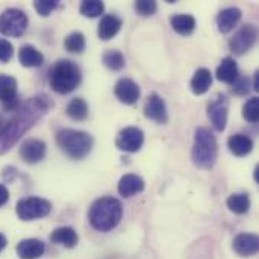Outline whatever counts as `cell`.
<instances>
[{
    "label": "cell",
    "instance_id": "cell-1",
    "mask_svg": "<svg viewBox=\"0 0 259 259\" xmlns=\"http://www.w3.org/2000/svg\"><path fill=\"white\" fill-rule=\"evenodd\" d=\"M50 108H53V102L46 94L33 96L21 103L15 111V115L0 129V155L8 153L14 144L49 112Z\"/></svg>",
    "mask_w": 259,
    "mask_h": 259
},
{
    "label": "cell",
    "instance_id": "cell-2",
    "mask_svg": "<svg viewBox=\"0 0 259 259\" xmlns=\"http://www.w3.org/2000/svg\"><path fill=\"white\" fill-rule=\"evenodd\" d=\"M123 217L121 202L115 197H100L97 199L88 212L90 225L99 232H109L118 226Z\"/></svg>",
    "mask_w": 259,
    "mask_h": 259
},
{
    "label": "cell",
    "instance_id": "cell-3",
    "mask_svg": "<svg viewBox=\"0 0 259 259\" xmlns=\"http://www.w3.org/2000/svg\"><path fill=\"white\" fill-rule=\"evenodd\" d=\"M82 80L80 68L70 59L58 61L50 70V88L58 94H68L74 91Z\"/></svg>",
    "mask_w": 259,
    "mask_h": 259
},
{
    "label": "cell",
    "instance_id": "cell-4",
    "mask_svg": "<svg viewBox=\"0 0 259 259\" xmlns=\"http://www.w3.org/2000/svg\"><path fill=\"white\" fill-rule=\"evenodd\" d=\"M217 155H219V144L212 132H209L206 127L196 129L194 144H193V152H191L193 162L199 168L209 170L214 167L217 161Z\"/></svg>",
    "mask_w": 259,
    "mask_h": 259
},
{
    "label": "cell",
    "instance_id": "cell-5",
    "mask_svg": "<svg viewBox=\"0 0 259 259\" xmlns=\"http://www.w3.org/2000/svg\"><path fill=\"white\" fill-rule=\"evenodd\" d=\"M59 149L73 159H83L93 149V137L83 131L61 129L56 134Z\"/></svg>",
    "mask_w": 259,
    "mask_h": 259
},
{
    "label": "cell",
    "instance_id": "cell-6",
    "mask_svg": "<svg viewBox=\"0 0 259 259\" xmlns=\"http://www.w3.org/2000/svg\"><path fill=\"white\" fill-rule=\"evenodd\" d=\"M17 215L23 222H32L47 217L52 211V203L41 197H26L18 200L15 206Z\"/></svg>",
    "mask_w": 259,
    "mask_h": 259
},
{
    "label": "cell",
    "instance_id": "cell-7",
    "mask_svg": "<svg viewBox=\"0 0 259 259\" xmlns=\"http://www.w3.org/2000/svg\"><path fill=\"white\" fill-rule=\"evenodd\" d=\"M27 27V15L21 9L9 8L0 15V33L5 36H21Z\"/></svg>",
    "mask_w": 259,
    "mask_h": 259
},
{
    "label": "cell",
    "instance_id": "cell-8",
    "mask_svg": "<svg viewBox=\"0 0 259 259\" xmlns=\"http://www.w3.org/2000/svg\"><path fill=\"white\" fill-rule=\"evenodd\" d=\"M258 39V29L255 24H244L231 39L229 47L235 55H244L249 52Z\"/></svg>",
    "mask_w": 259,
    "mask_h": 259
},
{
    "label": "cell",
    "instance_id": "cell-9",
    "mask_svg": "<svg viewBox=\"0 0 259 259\" xmlns=\"http://www.w3.org/2000/svg\"><path fill=\"white\" fill-rule=\"evenodd\" d=\"M143 144H144V134L140 127H135V126H129L120 131L115 140V146L120 150L127 152V153L138 152L143 147Z\"/></svg>",
    "mask_w": 259,
    "mask_h": 259
},
{
    "label": "cell",
    "instance_id": "cell-10",
    "mask_svg": "<svg viewBox=\"0 0 259 259\" xmlns=\"http://www.w3.org/2000/svg\"><path fill=\"white\" fill-rule=\"evenodd\" d=\"M228 111H229V102L226 96L219 94L215 99H212L208 105V117L217 132H223L228 124Z\"/></svg>",
    "mask_w": 259,
    "mask_h": 259
},
{
    "label": "cell",
    "instance_id": "cell-11",
    "mask_svg": "<svg viewBox=\"0 0 259 259\" xmlns=\"http://www.w3.org/2000/svg\"><path fill=\"white\" fill-rule=\"evenodd\" d=\"M144 115L149 118V120H153L159 124H164L167 123L168 120V114H167V106H165V102L164 99L153 93L149 96L146 105H144Z\"/></svg>",
    "mask_w": 259,
    "mask_h": 259
},
{
    "label": "cell",
    "instance_id": "cell-12",
    "mask_svg": "<svg viewBox=\"0 0 259 259\" xmlns=\"http://www.w3.org/2000/svg\"><path fill=\"white\" fill-rule=\"evenodd\" d=\"M114 94H115V97L121 103H124V105H134L140 99V87L132 79L123 77V79H120L115 83Z\"/></svg>",
    "mask_w": 259,
    "mask_h": 259
},
{
    "label": "cell",
    "instance_id": "cell-13",
    "mask_svg": "<svg viewBox=\"0 0 259 259\" xmlns=\"http://www.w3.org/2000/svg\"><path fill=\"white\" fill-rule=\"evenodd\" d=\"M47 146L42 140H27L20 147V158L27 164H36L44 159Z\"/></svg>",
    "mask_w": 259,
    "mask_h": 259
},
{
    "label": "cell",
    "instance_id": "cell-14",
    "mask_svg": "<svg viewBox=\"0 0 259 259\" xmlns=\"http://www.w3.org/2000/svg\"><path fill=\"white\" fill-rule=\"evenodd\" d=\"M121 26H123V21L117 15H114V14L103 15L99 23V27H97V35L100 39L109 41L120 32Z\"/></svg>",
    "mask_w": 259,
    "mask_h": 259
},
{
    "label": "cell",
    "instance_id": "cell-15",
    "mask_svg": "<svg viewBox=\"0 0 259 259\" xmlns=\"http://www.w3.org/2000/svg\"><path fill=\"white\" fill-rule=\"evenodd\" d=\"M44 252H46L44 243L36 238L23 240L17 246V255L20 259H38L44 255Z\"/></svg>",
    "mask_w": 259,
    "mask_h": 259
},
{
    "label": "cell",
    "instance_id": "cell-16",
    "mask_svg": "<svg viewBox=\"0 0 259 259\" xmlns=\"http://www.w3.org/2000/svg\"><path fill=\"white\" fill-rule=\"evenodd\" d=\"M259 249V240L255 234H240L234 240V250L240 256H253Z\"/></svg>",
    "mask_w": 259,
    "mask_h": 259
},
{
    "label": "cell",
    "instance_id": "cell-17",
    "mask_svg": "<svg viewBox=\"0 0 259 259\" xmlns=\"http://www.w3.org/2000/svg\"><path fill=\"white\" fill-rule=\"evenodd\" d=\"M144 181L137 175H124L118 182V194L124 199H129L141 191H144Z\"/></svg>",
    "mask_w": 259,
    "mask_h": 259
},
{
    "label": "cell",
    "instance_id": "cell-18",
    "mask_svg": "<svg viewBox=\"0 0 259 259\" xmlns=\"http://www.w3.org/2000/svg\"><path fill=\"white\" fill-rule=\"evenodd\" d=\"M241 20V11L238 8H226L217 15V26L222 33H229Z\"/></svg>",
    "mask_w": 259,
    "mask_h": 259
},
{
    "label": "cell",
    "instance_id": "cell-19",
    "mask_svg": "<svg viewBox=\"0 0 259 259\" xmlns=\"http://www.w3.org/2000/svg\"><path fill=\"white\" fill-rule=\"evenodd\" d=\"M18 61L23 67H27V68H32V67H39L42 65L44 62V56L42 53L30 46V44H24L20 50H18Z\"/></svg>",
    "mask_w": 259,
    "mask_h": 259
},
{
    "label": "cell",
    "instance_id": "cell-20",
    "mask_svg": "<svg viewBox=\"0 0 259 259\" xmlns=\"http://www.w3.org/2000/svg\"><path fill=\"white\" fill-rule=\"evenodd\" d=\"M228 147L235 156H246L253 150V141L250 137H247L244 134H235V135L229 137Z\"/></svg>",
    "mask_w": 259,
    "mask_h": 259
},
{
    "label": "cell",
    "instance_id": "cell-21",
    "mask_svg": "<svg viewBox=\"0 0 259 259\" xmlns=\"http://www.w3.org/2000/svg\"><path fill=\"white\" fill-rule=\"evenodd\" d=\"M50 241L55 243V244H61L67 249H73L77 241H79V237L76 234V231L73 228H68V226H64V228H58L52 232L50 235Z\"/></svg>",
    "mask_w": 259,
    "mask_h": 259
},
{
    "label": "cell",
    "instance_id": "cell-22",
    "mask_svg": "<svg viewBox=\"0 0 259 259\" xmlns=\"http://www.w3.org/2000/svg\"><path fill=\"white\" fill-rule=\"evenodd\" d=\"M217 79L225 83H232L238 77V65L234 58L228 56L222 59L219 68H217Z\"/></svg>",
    "mask_w": 259,
    "mask_h": 259
},
{
    "label": "cell",
    "instance_id": "cell-23",
    "mask_svg": "<svg viewBox=\"0 0 259 259\" xmlns=\"http://www.w3.org/2000/svg\"><path fill=\"white\" fill-rule=\"evenodd\" d=\"M171 27L179 33V35H184V36H188L194 32L197 23H196V18L190 14H178V15H173L171 17Z\"/></svg>",
    "mask_w": 259,
    "mask_h": 259
},
{
    "label": "cell",
    "instance_id": "cell-24",
    "mask_svg": "<svg viewBox=\"0 0 259 259\" xmlns=\"http://www.w3.org/2000/svg\"><path fill=\"white\" fill-rule=\"evenodd\" d=\"M212 83V74L208 68H199L191 79V91L197 96L205 94Z\"/></svg>",
    "mask_w": 259,
    "mask_h": 259
},
{
    "label": "cell",
    "instance_id": "cell-25",
    "mask_svg": "<svg viewBox=\"0 0 259 259\" xmlns=\"http://www.w3.org/2000/svg\"><path fill=\"white\" fill-rule=\"evenodd\" d=\"M228 203V208L234 212V214H238V215H243L246 212H249L250 209V199L247 194L244 193H235V194H231L226 200Z\"/></svg>",
    "mask_w": 259,
    "mask_h": 259
},
{
    "label": "cell",
    "instance_id": "cell-26",
    "mask_svg": "<svg viewBox=\"0 0 259 259\" xmlns=\"http://www.w3.org/2000/svg\"><path fill=\"white\" fill-rule=\"evenodd\" d=\"M88 103L80 99V97H76V99H71L70 103L67 105V115L71 118V120H76V121H83L87 117H88Z\"/></svg>",
    "mask_w": 259,
    "mask_h": 259
},
{
    "label": "cell",
    "instance_id": "cell-27",
    "mask_svg": "<svg viewBox=\"0 0 259 259\" xmlns=\"http://www.w3.org/2000/svg\"><path fill=\"white\" fill-rule=\"evenodd\" d=\"M17 96V80L9 74H0V102H9Z\"/></svg>",
    "mask_w": 259,
    "mask_h": 259
},
{
    "label": "cell",
    "instance_id": "cell-28",
    "mask_svg": "<svg viewBox=\"0 0 259 259\" xmlns=\"http://www.w3.org/2000/svg\"><path fill=\"white\" fill-rule=\"evenodd\" d=\"M102 61H103V64H105L109 70H112V71H120V70H123V68H124V64H126L124 55H123L120 50H108V52H105L103 56H102Z\"/></svg>",
    "mask_w": 259,
    "mask_h": 259
},
{
    "label": "cell",
    "instance_id": "cell-29",
    "mask_svg": "<svg viewBox=\"0 0 259 259\" xmlns=\"http://www.w3.org/2000/svg\"><path fill=\"white\" fill-rule=\"evenodd\" d=\"M79 11H80V14L85 15V17L96 18V17H99V15L103 14L105 5H103V2H100V0H85V2L80 3Z\"/></svg>",
    "mask_w": 259,
    "mask_h": 259
},
{
    "label": "cell",
    "instance_id": "cell-30",
    "mask_svg": "<svg viewBox=\"0 0 259 259\" xmlns=\"http://www.w3.org/2000/svg\"><path fill=\"white\" fill-rule=\"evenodd\" d=\"M64 46L70 53H82L85 50V36L80 32H73L64 39Z\"/></svg>",
    "mask_w": 259,
    "mask_h": 259
},
{
    "label": "cell",
    "instance_id": "cell-31",
    "mask_svg": "<svg viewBox=\"0 0 259 259\" xmlns=\"http://www.w3.org/2000/svg\"><path fill=\"white\" fill-rule=\"evenodd\" d=\"M243 117L249 121V123H256L259 117V99L258 97H252L243 108Z\"/></svg>",
    "mask_w": 259,
    "mask_h": 259
},
{
    "label": "cell",
    "instance_id": "cell-32",
    "mask_svg": "<svg viewBox=\"0 0 259 259\" xmlns=\"http://www.w3.org/2000/svg\"><path fill=\"white\" fill-rule=\"evenodd\" d=\"M58 5L59 3L56 0H36V2H33V8L41 17H49L58 8Z\"/></svg>",
    "mask_w": 259,
    "mask_h": 259
},
{
    "label": "cell",
    "instance_id": "cell-33",
    "mask_svg": "<svg viewBox=\"0 0 259 259\" xmlns=\"http://www.w3.org/2000/svg\"><path fill=\"white\" fill-rule=\"evenodd\" d=\"M231 90L234 94L237 96H244L250 91V79L246 76H238L232 83H231Z\"/></svg>",
    "mask_w": 259,
    "mask_h": 259
},
{
    "label": "cell",
    "instance_id": "cell-34",
    "mask_svg": "<svg viewBox=\"0 0 259 259\" xmlns=\"http://www.w3.org/2000/svg\"><path fill=\"white\" fill-rule=\"evenodd\" d=\"M158 5L153 0H138L135 3V11L143 17H150L156 12Z\"/></svg>",
    "mask_w": 259,
    "mask_h": 259
},
{
    "label": "cell",
    "instance_id": "cell-35",
    "mask_svg": "<svg viewBox=\"0 0 259 259\" xmlns=\"http://www.w3.org/2000/svg\"><path fill=\"white\" fill-rule=\"evenodd\" d=\"M14 55V47L12 44L5 39V38H0V62H9L11 58Z\"/></svg>",
    "mask_w": 259,
    "mask_h": 259
},
{
    "label": "cell",
    "instance_id": "cell-36",
    "mask_svg": "<svg viewBox=\"0 0 259 259\" xmlns=\"http://www.w3.org/2000/svg\"><path fill=\"white\" fill-rule=\"evenodd\" d=\"M8 200H9V191H8V188L5 185L0 184V206L6 205Z\"/></svg>",
    "mask_w": 259,
    "mask_h": 259
},
{
    "label": "cell",
    "instance_id": "cell-37",
    "mask_svg": "<svg viewBox=\"0 0 259 259\" xmlns=\"http://www.w3.org/2000/svg\"><path fill=\"white\" fill-rule=\"evenodd\" d=\"M6 244H8V240H6V237L3 235V234H0V252L6 247Z\"/></svg>",
    "mask_w": 259,
    "mask_h": 259
},
{
    "label": "cell",
    "instance_id": "cell-38",
    "mask_svg": "<svg viewBox=\"0 0 259 259\" xmlns=\"http://www.w3.org/2000/svg\"><path fill=\"white\" fill-rule=\"evenodd\" d=\"M253 90L259 91V71L255 73V77H253Z\"/></svg>",
    "mask_w": 259,
    "mask_h": 259
},
{
    "label": "cell",
    "instance_id": "cell-39",
    "mask_svg": "<svg viewBox=\"0 0 259 259\" xmlns=\"http://www.w3.org/2000/svg\"><path fill=\"white\" fill-rule=\"evenodd\" d=\"M259 165H256V167H255V176H253V178H255V182H256V184H259Z\"/></svg>",
    "mask_w": 259,
    "mask_h": 259
},
{
    "label": "cell",
    "instance_id": "cell-40",
    "mask_svg": "<svg viewBox=\"0 0 259 259\" xmlns=\"http://www.w3.org/2000/svg\"><path fill=\"white\" fill-rule=\"evenodd\" d=\"M3 124H5V120H3V117L0 115V129L3 127Z\"/></svg>",
    "mask_w": 259,
    "mask_h": 259
}]
</instances>
